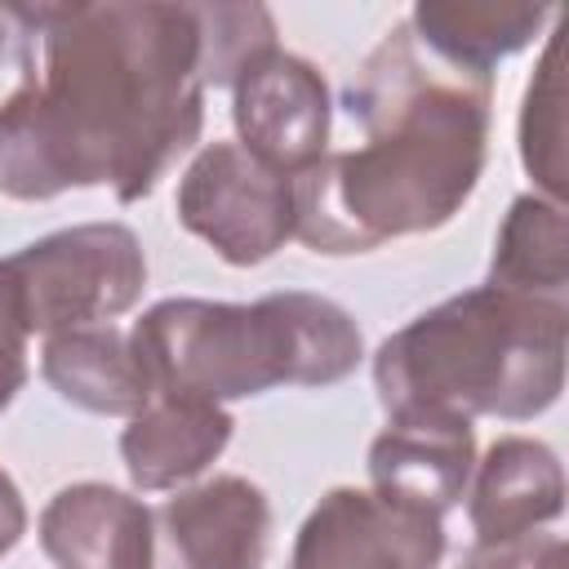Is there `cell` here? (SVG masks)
Segmentation results:
<instances>
[{"label":"cell","instance_id":"7a4b0ae2","mask_svg":"<svg viewBox=\"0 0 569 569\" xmlns=\"http://www.w3.org/2000/svg\"><path fill=\"white\" fill-rule=\"evenodd\" d=\"M347 111L365 142L293 178L302 244L369 253L462 213L489 156V80L427 62L409 22H396L351 80Z\"/></svg>","mask_w":569,"mask_h":569},{"label":"cell","instance_id":"4fadbf2b","mask_svg":"<svg viewBox=\"0 0 569 569\" xmlns=\"http://www.w3.org/2000/svg\"><path fill=\"white\" fill-rule=\"evenodd\" d=\"M236 418L222 405L156 396L120 431V458L138 489H178L196 480L231 440Z\"/></svg>","mask_w":569,"mask_h":569},{"label":"cell","instance_id":"8fae6325","mask_svg":"<svg viewBox=\"0 0 569 569\" xmlns=\"http://www.w3.org/2000/svg\"><path fill=\"white\" fill-rule=\"evenodd\" d=\"M160 529L182 569H262L271 502L244 476H213L160 507Z\"/></svg>","mask_w":569,"mask_h":569},{"label":"cell","instance_id":"7c38bea8","mask_svg":"<svg viewBox=\"0 0 569 569\" xmlns=\"http://www.w3.org/2000/svg\"><path fill=\"white\" fill-rule=\"evenodd\" d=\"M462 498L476 542L525 538L565 511V471L551 445L529 436H502L471 467V485Z\"/></svg>","mask_w":569,"mask_h":569},{"label":"cell","instance_id":"5b68a950","mask_svg":"<svg viewBox=\"0 0 569 569\" xmlns=\"http://www.w3.org/2000/svg\"><path fill=\"white\" fill-rule=\"evenodd\" d=\"M147 289V253L124 222H80L0 258V293L22 333H67L124 316Z\"/></svg>","mask_w":569,"mask_h":569},{"label":"cell","instance_id":"277c9868","mask_svg":"<svg viewBox=\"0 0 569 569\" xmlns=\"http://www.w3.org/2000/svg\"><path fill=\"white\" fill-rule=\"evenodd\" d=\"M156 396L227 405L271 387H333L365 356L360 325L329 298L284 289L258 302L164 298L129 329Z\"/></svg>","mask_w":569,"mask_h":569},{"label":"cell","instance_id":"6da1fadb","mask_svg":"<svg viewBox=\"0 0 569 569\" xmlns=\"http://www.w3.org/2000/svg\"><path fill=\"white\" fill-rule=\"evenodd\" d=\"M13 9L31 31V67L0 102V196H151L204 124L200 4Z\"/></svg>","mask_w":569,"mask_h":569},{"label":"cell","instance_id":"30bf717a","mask_svg":"<svg viewBox=\"0 0 569 569\" xmlns=\"http://www.w3.org/2000/svg\"><path fill=\"white\" fill-rule=\"evenodd\" d=\"M476 467V431L462 418H387L369 445L373 493L427 516L462 502Z\"/></svg>","mask_w":569,"mask_h":569},{"label":"cell","instance_id":"ffe728a7","mask_svg":"<svg viewBox=\"0 0 569 569\" xmlns=\"http://www.w3.org/2000/svg\"><path fill=\"white\" fill-rule=\"evenodd\" d=\"M31 67V31L13 4H0V102L18 89Z\"/></svg>","mask_w":569,"mask_h":569},{"label":"cell","instance_id":"3957f363","mask_svg":"<svg viewBox=\"0 0 569 569\" xmlns=\"http://www.w3.org/2000/svg\"><path fill=\"white\" fill-rule=\"evenodd\" d=\"M565 298L476 284L413 316L373 356L387 418H538L565 391Z\"/></svg>","mask_w":569,"mask_h":569},{"label":"cell","instance_id":"2e32d148","mask_svg":"<svg viewBox=\"0 0 569 569\" xmlns=\"http://www.w3.org/2000/svg\"><path fill=\"white\" fill-rule=\"evenodd\" d=\"M489 284L529 293V298H565L569 284V227L565 204L542 196H516L489 262Z\"/></svg>","mask_w":569,"mask_h":569},{"label":"cell","instance_id":"ac0fdd59","mask_svg":"<svg viewBox=\"0 0 569 569\" xmlns=\"http://www.w3.org/2000/svg\"><path fill=\"white\" fill-rule=\"evenodd\" d=\"M462 569H565V538L525 533L507 542H476L462 556Z\"/></svg>","mask_w":569,"mask_h":569},{"label":"cell","instance_id":"d6986e66","mask_svg":"<svg viewBox=\"0 0 569 569\" xmlns=\"http://www.w3.org/2000/svg\"><path fill=\"white\" fill-rule=\"evenodd\" d=\"M22 382H27V333L0 293V413L13 405Z\"/></svg>","mask_w":569,"mask_h":569},{"label":"cell","instance_id":"ba28073f","mask_svg":"<svg viewBox=\"0 0 569 569\" xmlns=\"http://www.w3.org/2000/svg\"><path fill=\"white\" fill-rule=\"evenodd\" d=\"M440 560V516L387 502L373 489L338 485L302 520L289 569H436Z\"/></svg>","mask_w":569,"mask_h":569},{"label":"cell","instance_id":"52a82bcc","mask_svg":"<svg viewBox=\"0 0 569 569\" xmlns=\"http://www.w3.org/2000/svg\"><path fill=\"white\" fill-rule=\"evenodd\" d=\"M231 120L240 133L236 147L289 182L329 156V84L307 58L284 53L280 44L258 53L231 80Z\"/></svg>","mask_w":569,"mask_h":569},{"label":"cell","instance_id":"5bb4252c","mask_svg":"<svg viewBox=\"0 0 569 569\" xmlns=\"http://www.w3.org/2000/svg\"><path fill=\"white\" fill-rule=\"evenodd\" d=\"M40 373L62 400L89 413L133 418L151 405V382L133 356V342L111 325L49 333L40 351Z\"/></svg>","mask_w":569,"mask_h":569},{"label":"cell","instance_id":"9a60e30c","mask_svg":"<svg viewBox=\"0 0 569 569\" xmlns=\"http://www.w3.org/2000/svg\"><path fill=\"white\" fill-rule=\"evenodd\" d=\"M560 18V9L547 4H458V0H422L413 4V13L405 18L413 40L422 49H431L445 67L471 76V80H489L493 67L511 53H520L542 22Z\"/></svg>","mask_w":569,"mask_h":569},{"label":"cell","instance_id":"44dd1931","mask_svg":"<svg viewBox=\"0 0 569 569\" xmlns=\"http://www.w3.org/2000/svg\"><path fill=\"white\" fill-rule=\"evenodd\" d=\"M27 533V502L13 485V476L0 467V556H9Z\"/></svg>","mask_w":569,"mask_h":569},{"label":"cell","instance_id":"e0dca14e","mask_svg":"<svg viewBox=\"0 0 569 569\" xmlns=\"http://www.w3.org/2000/svg\"><path fill=\"white\" fill-rule=\"evenodd\" d=\"M520 164L542 200H565V89H560V31L547 36L538 71L520 107Z\"/></svg>","mask_w":569,"mask_h":569},{"label":"cell","instance_id":"9c48e42d","mask_svg":"<svg viewBox=\"0 0 569 569\" xmlns=\"http://www.w3.org/2000/svg\"><path fill=\"white\" fill-rule=\"evenodd\" d=\"M40 547L58 569H156V516L116 485L80 480L40 511Z\"/></svg>","mask_w":569,"mask_h":569},{"label":"cell","instance_id":"8992f818","mask_svg":"<svg viewBox=\"0 0 569 569\" xmlns=\"http://www.w3.org/2000/svg\"><path fill=\"white\" fill-rule=\"evenodd\" d=\"M173 209L178 222L231 267L276 258L298 231L293 182L258 164L236 142H209L196 151L178 182Z\"/></svg>","mask_w":569,"mask_h":569}]
</instances>
